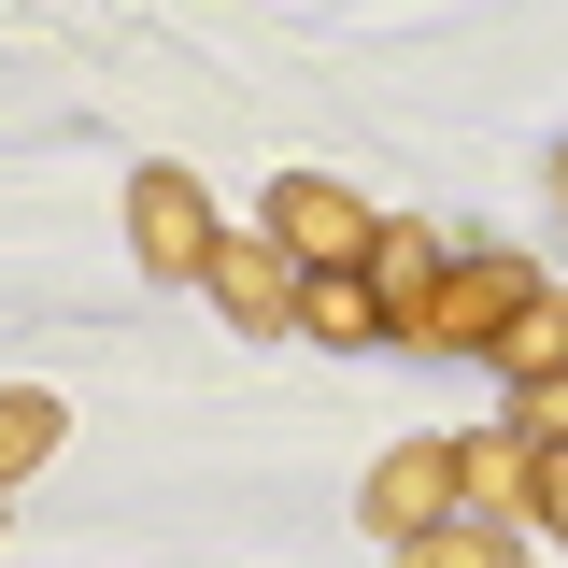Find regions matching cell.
Wrapping results in <instances>:
<instances>
[{
  "label": "cell",
  "mask_w": 568,
  "mask_h": 568,
  "mask_svg": "<svg viewBox=\"0 0 568 568\" xmlns=\"http://www.w3.org/2000/svg\"><path fill=\"white\" fill-rule=\"evenodd\" d=\"M540 284H555V271H526V256L484 242V256H455V271L426 284V313H398V342H426V355H497V327H511Z\"/></svg>",
  "instance_id": "cell-1"
},
{
  "label": "cell",
  "mask_w": 568,
  "mask_h": 568,
  "mask_svg": "<svg viewBox=\"0 0 568 568\" xmlns=\"http://www.w3.org/2000/svg\"><path fill=\"white\" fill-rule=\"evenodd\" d=\"M213 227H227V213H213L200 171H171V156H156V171H129V256H142L156 284H200Z\"/></svg>",
  "instance_id": "cell-3"
},
{
  "label": "cell",
  "mask_w": 568,
  "mask_h": 568,
  "mask_svg": "<svg viewBox=\"0 0 568 568\" xmlns=\"http://www.w3.org/2000/svg\"><path fill=\"white\" fill-rule=\"evenodd\" d=\"M455 497H469L484 526H511V511L540 497V440H526V426H484V440H455Z\"/></svg>",
  "instance_id": "cell-6"
},
{
  "label": "cell",
  "mask_w": 568,
  "mask_h": 568,
  "mask_svg": "<svg viewBox=\"0 0 568 568\" xmlns=\"http://www.w3.org/2000/svg\"><path fill=\"white\" fill-rule=\"evenodd\" d=\"M398 568H526V555H511V526H484V511H455V526H426V540H398Z\"/></svg>",
  "instance_id": "cell-11"
},
{
  "label": "cell",
  "mask_w": 568,
  "mask_h": 568,
  "mask_svg": "<svg viewBox=\"0 0 568 568\" xmlns=\"http://www.w3.org/2000/svg\"><path fill=\"white\" fill-rule=\"evenodd\" d=\"M298 327L327 355H369V342H398V313H384V284L369 271H298Z\"/></svg>",
  "instance_id": "cell-7"
},
{
  "label": "cell",
  "mask_w": 568,
  "mask_h": 568,
  "mask_svg": "<svg viewBox=\"0 0 568 568\" xmlns=\"http://www.w3.org/2000/svg\"><path fill=\"white\" fill-rule=\"evenodd\" d=\"M455 271L440 256V227H413V213H384V242H369V284H384V313H426V284Z\"/></svg>",
  "instance_id": "cell-9"
},
{
  "label": "cell",
  "mask_w": 568,
  "mask_h": 568,
  "mask_svg": "<svg viewBox=\"0 0 568 568\" xmlns=\"http://www.w3.org/2000/svg\"><path fill=\"white\" fill-rule=\"evenodd\" d=\"M497 369H511V384H540V369H568V284H540V298H526V313L497 327Z\"/></svg>",
  "instance_id": "cell-10"
},
{
  "label": "cell",
  "mask_w": 568,
  "mask_h": 568,
  "mask_svg": "<svg viewBox=\"0 0 568 568\" xmlns=\"http://www.w3.org/2000/svg\"><path fill=\"white\" fill-rule=\"evenodd\" d=\"M58 440H71V398H43V384H0V497L29 484Z\"/></svg>",
  "instance_id": "cell-8"
},
{
  "label": "cell",
  "mask_w": 568,
  "mask_h": 568,
  "mask_svg": "<svg viewBox=\"0 0 568 568\" xmlns=\"http://www.w3.org/2000/svg\"><path fill=\"white\" fill-rule=\"evenodd\" d=\"M271 242L298 256V271H369V242H384V213L355 200L342 171H284V185H271Z\"/></svg>",
  "instance_id": "cell-2"
},
{
  "label": "cell",
  "mask_w": 568,
  "mask_h": 568,
  "mask_svg": "<svg viewBox=\"0 0 568 568\" xmlns=\"http://www.w3.org/2000/svg\"><path fill=\"white\" fill-rule=\"evenodd\" d=\"M555 200H568V142H555Z\"/></svg>",
  "instance_id": "cell-14"
},
{
  "label": "cell",
  "mask_w": 568,
  "mask_h": 568,
  "mask_svg": "<svg viewBox=\"0 0 568 568\" xmlns=\"http://www.w3.org/2000/svg\"><path fill=\"white\" fill-rule=\"evenodd\" d=\"M526 526H555V540H568V440H540V497H526Z\"/></svg>",
  "instance_id": "cell-13"
},
{
  "label": "cell",
  "mask_w": 568,
  "mask_h": 568,
  "mask_svg": "<svg viewBox=\"0 0 568 568\" xmlns=\"http://www.w3.org/2000/svg\"><path fill=\"white\" fill-rule=\"evenodd\" d=\"M200 298L227 313V327H298V256H284L271 227H213V256H200Z\"/></svg>",
  "instance_id": "cell-5"
},
{
  "label": "cell",
  "mask_w": 568,
  "mask_h": 568,
  "mask_svg": "<svg viewBox=\"0 0 568 568\" xmlns=\"http://www.w3.org/2000/svg\"><path fill=\"white\" fill-rule=\"evenodd\" d=\"M511 426H526V440H568V369H540V384H511Z\"/></svg>",
  "instance_id": "cell-12"
},
{
  "label": "cell",
  "mask_w": 568,
  "mask_h": 568,
  "mask_svg": "<svg viewBox=\"0 0 568 568\" xmlns=\"http://www.w3.org/2000/svg\"><path fill=\"white\" fill-rule=\"evenodd\" d=\"M469 497H455V440H398V455H369V484H355V526L369 540H426V526H455Z\"/></svg>",
  "instance_id": "cell-4"
}]
</instances>
